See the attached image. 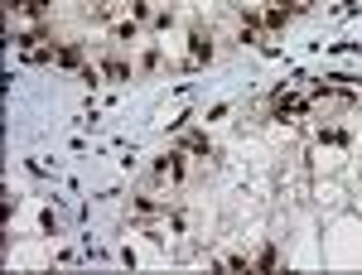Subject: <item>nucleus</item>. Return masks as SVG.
Segmentation results:
<instances>
[{"label":"nucleus","mask_w":362,"mask_h":275,"mask_svg":"<svg viewBox=\"0 0 362 275\" xmlns=\"http://www.w3.org/2000/svg\"><path fill=\"white\" fill-rule=\"evenodd\" d=\"M54 63H63V68H78V63H83V49H78V44H63Z\"/></svg>","instance_id":"423d86ee"},{"label":"nucleus","mask_w":362,"mask_h":275,"mask_svg":"<svg viewBox=\"0 0 362 275\" xmlns=\"http://www.w3.org/2000/svg\"><path fill=\"white\" fill-rule=\"evenodd\" d=\"M189 44H194V54H189V68H198V63H208V58H213V39H208L203 29H194V39H189Z\"/></svg>","instance_id":"20e7f679"},{"label":"nucleus","mask_w":362,"mask_h":275,"mask_svg":"<svg viewBox=\"0 0 362 275\" xmlns=\"http://www.w3.org/2000/svg\"><path fill=\"white\" fill-rule=\"evenodd\" d=\"M242 39H261V15H242Z\"/></svg>","instance_id":"0eeeda50"},{"label":"nucleus","mask_w":362,"mask_h":275,"mask_svg":"<svg viewBox=\"0 0 362 275\" xmlns=\"http://www.w3.org/2000/svg\"><path fill=\"white\" fill-rule=\"evenodd\" d=\"M5 10H10L15 25H25V20H39L49 10V0H5Z\"/></svg>","instance_id":"f03ea898"},{"label":"nucleus","mask_w":362,"mask_h":275,"mask_svg":"<svg viewBox=\"0 0 362 275\" xmlns=\"http://www.w3.org/2000/svg\"><path fill=\"white\" fill-rule=\"evenodd\" d=\"M271 107H276L280 121H285V116H305V102H300L295 92H276V102H271Z\"/></svg>","instance_id":"7ed1b4c3"},{"label":"nucleus","mask_w":362,"mask_h":275,"mask_svg":"<svg viewBox=\"0 0 362 275\" xmlns=\"http://www.w3.org/2000/svg\"><path fill=\"white\" fill-rule=\"evenodd\" d=\"M131 20H136V25H145V20H155L150 0H131Z\"/></svg>","instance_id":"6e6552de"},{"label":"nucleus","mask_w":362,"mask_h":275,"mask_svg":"<svg viewBox=\"0 0 362 275\" xmlns=\"http://www.w3.org/2000/svg\"><path fill=\"white\" fill-rule=\"evenodd\" d=\"M102 73H107L112 83H126V78H131V63H126V58H112V63H107Z\"/></svg>","instance_id":"39448f33"},{"label":"nucleus","mask_w":362,"mask_h":275,"mask_svg":"<svg viewBox=\"0 0 362 275\" xmlns=\"http://www.w3.org/2000/svg\"><path fill=\"white\" fill-rule=\"evenodd\" d=\"M179 179H184V155H179V150L160 155V160H155V184H179Z\"/></svg>","instance_id":"f257e3e1"},{"label":"nucleus","mask_w":362,"mask_h":275,"mask_svg":"<svg viewBox=\"0 0 362 275\" xmlns=\"http://www.w3.org/2000/svg\"><path fill=\"white\" fill-rule=\"evenodd\" d=\"M184 150H189V155H213V150H208V140H203V136H184Z\"/></svg>","instance_id":"1a4fd4ad"}]
</instances>
